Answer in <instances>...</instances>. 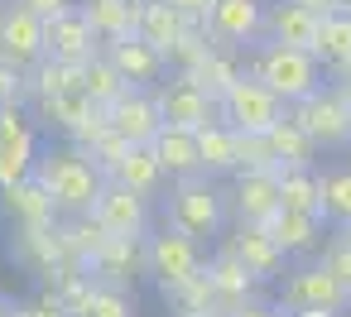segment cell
<instances>
[{
    "instance_id": "cell-49",
    "label": "cell",
    "mask_w": 351,
    "mask_h": 317,
    "mask_svg": "<svg viewBox=\"0 0 351 317\" xmlns=\"http://www.w3.org/2000/svg\"><path fill=\"white\" fill-rule=\"evenodd\" d=\"M289 317H341V312H322V307H308V312H289Z\"/></svg>"
},
{
    "instance_id": "cell-32",
    "label": "cell",
    "mask_w": 351,
    "mask_h": 317,
    "mask_svg": "<svg viewBox=\"0 0 351 317\" xmlns=\"http://www.w3.org/2000/svg\"><path fill=\"white\" fill-rule=\"evenodd\" d=\"M317 197H322V221L332 231L351 226V164L317 168Z\"/></svg>"
},
{
    "instance_id": "cell-46",
    "label": "cell",
    "mask_w": 351,
    "mask_h": 317,
    "mask_svg": "<svg viewBox=\"0 0 351 317\" xmlns=\"http://www.w3.org/2000/svg\"><path fill=\"white\" fill-rule=\"evenodd\" d=\"M236 317H289V312H284V307H279L274 298H255V303H245V307H241Z\"/></svg>"
},
{
    "instance_id": "cell-22",
    "label": "cell",
    "mask_w": 351,
    "mask_h": 317,
    "mask_svg": "<svg viewBox=\"0 0 351 317\" xmlns=\"http://www.w3.org/2000/svg\"><path fill=\"white\" fill-rule=\"evenodd\" d=\"M0 216H5L15 231H34V226H53V221H63V216L53 212L49 192H44L34 178H25V183H15V188L0 192Z\"/></svg>"
},
{
    "instance_id": "cell-3",
    "label": "cell",
    "mask_w": 351,
    "mask_h": 317,
    "mask_svg": "<svg viewBox=\"0 0 351 317\" xmlns=\"http://www.w3.org/2000/svg\"><path fill=\"white\" fill-rule=\"evenodd\" d=\"M245 73H250L255 82H265L284 106H298L303 97H313V92L327 87V73H322V63H317L308 49L269 44V39L245 53Z\"/></svg>"
},
{
    "instance_id": "cell-19",
    "label": "cell",
    "mask_w": 351,
    "mask_h": 317,
    "mask_svg": "<svg viewBox=\"0 0 351 317\" xmlns=\"http://www.w3.org/2000/svg\"><path fill=\"white\" fill-rule=\"evenodd\" d=\"M15 259L29 269V274H39V279H53L63 264H73V250H68V236H63V221H53V226H34V231H15ZM82 264V259H77Z\"/></svg>"
},
{
    "instance_id": "cell-18",
    "label": "cell",
    "mask_w": 351,
    "mask_h": 317,
    "mask_svg": "<svg viewBox=\"0 0 351 317\" xmlns=\"http://www.w3.org/2000/svg\"><path fill=\"white\" fill-rule=\"evenodd\" d=\"M226 207H231V221L265 226L279 212V168L274 173H231Z\"/></svg>"
},
{
    "instance_id": "cell-16",
    "label": "cell",
    "mask_w": 351,
    "mask_h": 317,
    "mask_svg": "<svg viewBox=\"0 0 351 317\" xmlns=\"http://www.w3.org/2000/svg\"><path fill=\"white\" fill-rule=\"evenodd\" d=\"M106 125H111V135H121L125 144H149V140L164 130V116H159L154 92L125 87V92L106 106Z\"/></svg>"
},
{
    "instance_id": "cell-6",
    "label": "cell",
    "mask_w": 351,
    "mask_h": 317,
    "mask_svg": "<svg viewBox=\"0 0 351 317\" xmlns=\"http://www.w3.org/2000/svg\"><path fill=\"white\" fill-rule=\"evenodd\" d=\"M217 116H221L231 130H241V135H269V130L289 116V106H284L265 82H255L250 73H241V77L221 92Z\"/></svg>"
},
{
    "instance_id": "cell-5",
    "label": "cell",
    "mask_w": 351,
    "mask_h": 317,
    "mask_svg": "<svg viewBox=\"0 0 351 317\" xmlns=\"http://www.w3.org/2000/svg\"><path fill=\"white\" fill-rule=\"evenodd\" d=\"M39 121L29 116L25 101H10V106H0V192L34 178L39 168Z\"/></svg>"
},
{
    "instance_id": "cell-17",
    "label": "cell",
    "mask_w": 351,
    "mask_h": 317,
    "mask_svg": "<svg viewBox=\"0 0 351 317\" xmlns=\"http://www.w3.org/2000/svg\"><path fill=\"white\" fill-rule=\"evenodd\" d=\"M97 53H101V39L92 34V25L82 20V10H68V15H58V20H44V58L82 68V63H92Z\"/></svg>"
},
{
    "instance_id": "cell-27",
    "label": "cell",
    "mask_w": 351,
    "mask_h": 317,
    "mask_svg": "<svg viewBox=\"0 0 351 317\" xmlns=\"http://www.w3.org/2000/svg\"><path fill=\"white\" fill-rule=\"evenodd\" d=\"M313 58L322 63V73H341L351 63V10H332L317 20V39H313Z\"/></svg>"
},
{
    "instance_id": "cell-7",
    "label": "cell",
    "mask_w": 351,
    "mask_h": 317,
    "mask_svg": "<svg viewBox=\"0 0 351 317\" xmlns=\"http://www.w3.org/2000/svg\"><path fill=\"white\" fill-rule=\"evenodd\" d=\"M274 303L284 312H308V307H322V312H341L351 307V293L317 264V259H303L298 269H289L279 283H274Z\"/></svg>"
},
{
    "instance_id": "cell-51",
    "label": "cell",
    "mask_w": 351,
    "mask_h": 317,
    "mask_svg": "<svg viewBox=\"0 0 351 317\" xmlns=\"http://www.w3.org/2000/svg\"><path fill=\"white\" fill-rule=\"evenodd\" d=\"M341 10H351V0H341Z\"/></svg>"
},
{
    "instance_id": "cell-9",
    "label": "cell",
    "mask_w": 351,
    "mask_h": 317,
    "mask_svg": "<svg viewBox=\"0 0 351 317\" xmlns=\"http://www.w3.org/2000/svg\"><path fill=\"white\" fill-rule=\"evenodd\" d=\"M265 10H269V0H212L202 29H207L212 49H231L245 58L255 44H265Z\"/></svg>"
},
{
    "instance_id": "cell-1",
    "label": "cell",
    "mask_w": 351,
    "mask_h": 317,
    "mask_svg": "<svg viewBox=\"0 0 351 317\" xmlns=\"http://www.w3.org/2000/svg\"><path fill=\"white\" fill-rule=\"evenodd\" d=\"M34 183L49 192L53 212L68 221V216H87V212L97 207V197H101V188H106V173L92 164L87 149H77V144L63 140V144H44V149H39Z\"/></svg>"
},
{
    "instance_id": "cell-26",
    "label": "cell",
    "mask_w": 351,
    "mask_h": 317,
    "mask_svg": "<svg viewBox=\"0 0 351 317\" xmlns=\"http://www.w3.org/2000/svg\"><path fill=\"white\" fill-rule=\"evenodd\" d=\"M106 183H121V188H130V192H140V197H159V192L169 188V178H164V168L154 164L149 144H130L125 159L111 168Z\"/></svg>"
},
{
    "instance_id": "cell-28",
    "label": "cell",
    "mask_w": 351,
    "mask_h": 317,
    "mask_svg": "<svg viewBox=\"0 0 351 317\" xmlns=\"http://www.w3.org/2000/svg\"><path fill=\"white\" fill-rule=\"evenodd\" d=\"M241 73H245V58H241V53H231V49H207L183 77H188L193 87H202L212 101H221V92H226Z\"/></svg>"
},
{
    "instance_id": "cell-13",
    "label": "cell",
    "mask_w": 351,
    "mask_h": 317,
    "mask_svg": "<svg viewBox=\"0 0 351 317\" xmlns=\"http://www.w3.org/2000/svg\"><path fill=\"white\" fill-rule=\"evenodd\" d=\"M154 101H159L164 125H178V130H202V125L221 121V116H217V101H212L202 87H193L183 73H169V77L154 87Z\"/></svg>"
},
{
    "instance_id": "cell-25",
    "label": "cell",
    "mask_w": 351,
    "mask_h": 317,
    "mask_svg": "<svg viewBox=\"0 0 351 317\" xmlns=\"http://www.w3.org/2000/svg\"><path fill=\"white\" fill-rule=\"evenodd\" d=\"M317 20H322V15L293 5V0H269V10H265V39H269V44H293V49H308V53H313Z\"/></svg>"
},
{
    "instance_id": "cell-54",
    "label": "cell",
    "mask_w": 351,
    "mask_h": 317,
    "mask_svg": "<svg viewBox=\"0 0 351 317\" xmlns=\"http://www.w3.org/2000/svg\"><path fill=\"white\" fill-rule=\"evenodd\" d=\"M346 164H351V149H346Z\"/></svg>"
},
{
    "instance_id": "cell-12",
    "label": "cell",
    "mask_w": 351,
    "mask_h": 317,
    "mask_svg": "<svg viewBox=\"0 0 351 317\" xmlns=\"http://www.w3.org/2000/svg\"><path fill=\"white\" fill-rule=\"evenodd\" d=\"M207 279L217 283V317H236L245 303L269 298V283H260L226 245H217V250L207 255Z\"/></svg>"
},
{
    "instance_id": "cell-35",
    "label": "cell",
    "mask_w": 351,
    "mask_h": 317,
    "mask_svg": "<svg viewBox=\"0 0 351 317\" xmlns=\"http://www.w3.org/2000/svg\"><path fill=\"white\" fill-rule=\"evenodd\" d=\"M169 303H173V312H183V317H217V283H212L207 269H202V274L188 279Z\"/></svg>"
},
{
    "instance_id": "cell-29",
    "label": "cell",
    "mask_w": 351,
    "mask_h": 317,
    "mask_svg": "<svg viewBox=\"0 0 351 317\" xmlns=\"http://www.w3.org/2000/svg\"><path fill=\"white\" fill-rule=\"evenodd\" d=\"M265 140H269V149H274V164H279V168H317V164H322V149L308 140V130H303L293 116H284Z\"/></svg>"
},
{
    "instance_id": "cell-15",
    "label": "cell",
    "mask_w": 351,
    "mask_h": 317,
    "mask_svg": "<svg viewBox=\"0 0 351 317\" xmlns=\"http://www.w3.org/2000/svg\"><path fill=\"white\" fill-rule=\"evenodd\" d=\"M101 53H106V63L121 73L125 87L154 92V87L169 77V58H164L159 49H149L140 34H125V39H116V44H101Z\"/></svg>"
},
{
    "instance_id": "cell-33",
    "label": "cell",
    "mask_w": 351,
    "mask_h": 317,
    "mask_svg": "<svg viewBox=\"0 0 351 317\" xmlns=\"http://www.w3.org/2000/svg\"><path fill=\"white\" fill-rule=\"evenodd\" d=\"M279 207H284V212H308V216H322L317 168H279Z\"/></svg>"
},
{
    "instance_id": "cell-42",
    "label": "cell",
    "mask_w": 351,
    "mask_h": 317,
    "mask_svg": "<svg viewBox=\"0 0 351 317\" xmlns=\"http://www.w3.org/2000/svg\"><path fill=\"white\" fill-rule=\"evenodd\" d=\"M15 317H68V312H63V303H58L49 288H39L29 303H20V307H15Z\"/></svg>"
},
{
    "instance_id": "cell-4",
    "label": "cell",
    "mask_w": 351,
    "mask_h": 317,
    "mask_svg": "<svg viewBox=\"0 0 351 317\" xmlns=\"http://www.w3.org/2000/svg\"><path fill=\"white\" fill-rule=\"evenodd\" d=\"M207 269V250L193 240V236H178L173 226H154L149 236H145V274L154 279V288L164 293V298H173L188 279H197Z\"/></svg>"
},
{
    "instance_id": "cell-21",
    "label": "cell",
    "mask_w": 351,
    "mask_h": 317,
    "mask_svg": "<svg viewBox=\"0 0 351 317\" xmlns=\"http://www.w3.org/2000/svg\"><path fill=\"white\" fill-rule=\"evenodd\" d=\"M265 231H269V240H274L289 259H313V255L322 250V240H327V221H322V216L284 212V207L265 221Z\"/></svg>"
},
{
    "instance_id": "cell-24",
    "label": "cell",
    "mask_w": 351,
    "mask_h": 317,
    "mask_svg": "<svg viewBox=\"0 0 351 317\" xmlns=\"http://www.w3.org/2000/svg\"><path fill=\"white\" fill-rule=\"evenodd\" d=\"M77 10H82V20L92 25V34L101 44H116V39L140 29L145 0H77Z\"/></svg>"
},
{
    "instance_id": "cell-2",
    "label": "cell",
    "mask_w": 351,
    "mask_h": 317,
    "mask_svg": "<svg viewBox=\"0 0 351 317\" xmlns=\"http://www.w3.org/2000/svg\"><path fill=\"white\" fill-rule=\"evenodd\" d=\"M164 226H173L178 236H193L197 245H212L226 236L231 226V207H226V188L207 173L197 178H178L169 183V197H164V212H159Z\"/></svg>"
},
{
    "instance_id": "cell-48",
    "label": "cell",
    "mask_w": 351,
    "mask_h": 317,
    "mask_svg": "<svg viewBox=\"0 0 351 317\" xmlns=\"http://www.w3.org/2000/svg\"><path fill=\"white\" fill-rule=\"evenodd\" d=\"M0 317H15V303H10V293L0 288Z\"/></svg>"
},
{
    "instance_id": "cell-50",
    "label": "cell",
    "mask_w": 351,
    "mask_h": 317,
    "mask_svg": "<svg viewBox=\"0 0 351 317\" xmlns=\"http://www.w3.org/2000/svg\"><path fill=\"white\" fill-rule=\"evenodd\" d=\"M341 236H346V240H351V226H341Z\"/></svg>"
},
{
    "instance_id": "cell-40",
    "label": "cell",
    "mask_w": 351,
    "mask_h": 317,
    "mask_svg": "<svg viewBox=\"0 0 351 317\" xmlns=\"http://www.w3.org/2000/svg\"><path fill=\"white\" fill-rule=\"evenodd\" d=\"M207 49H212L207 29H202V25H193V29H188V34L173 44V53H169V73H188V68H193V63H197Z\"/></svg>"
},
{
    "instance_id": "cell-23",
    "label": "cell",
    "mask_w": 351,
    "mask_h": 317,
    "mask_svg": "<svg viewBox=\"0 0 351 317\" xmlns=\"http://www.w3.org/2000/svg\"><path fill=\"white\" fill-rule=\"evenodd\" d=\"M149 154H154V164L164 168L169 183H178V178H197V173H202V164H197V130L164 125V130L149 140Z\"/></svg>"
},
{
    "instance_id": "cell-31",
    "label": "cell",
    "mask_w": 351,
    "mask_h": 317,
    "mask_svg": "<svg viewBox=\"0 0 351 317\" xmlns=\"http://www.w3.org/2000/svg\"><path fill=\"white\" fill-rule=\"evenodd\" d=\"M188 29H193V25H188L173 5H164V0H145V10H140V29H135V34H140L149 49H159V53L169 58V53H173V44H178Z\"/></svg>"
},
{
    "instance_id": "cell-43",
    "label": "cell",
    "mask_w": 351,
    "mask_h": 317,
    "mask_svg": "<svg viewBox=\"0 0 351 317\" xmlns=\"http://www.w3.org/2000/svg\"><path fill=\"white\" fill-rule=\"evenodd\" d=\"M15 5H25V10L39 15V20H58V15L77 10V0H15Z\"/></svg>"
},
{
    "instance_id": "cell-52",
    "label": "cell",
    "mask_w": 351,
    "mask_h": 317,
    "mask_svg": "<svg viewBox=\"0 0 351 317\" xmlns=\"http://www.w3.org/2000/svg\"><path fill=\"white\" fill-rule=\"evenodd\" d=\"M341 92H346V87H341ZM346 101H351V92H346Z\"/></svg>"
},
{
    "instance_id": "cell-47",
    "label": "cell",
    "mask_w": 351,
    "mask_h": 317,
    "mask_svg": "<svg viewBox=\"0 0 351 317\" xmlns=\"http://www.w3.org/2000/svg\"><path fill=\"white\" fill-rule=\"evenodd\" d=\"M293 5H303L313 15H332V10H341V0H293Z\"/></svg>"
},
{
    "instance_id": "cell-55",
    "label": "cell",
    "mask_w": 351,
    "mask_h": 317,
    "mask_svg": "<svg viewBox=\"0 0 351 317\" xmlns=\"http://www.w3.org/2000/svg\"><path fill=\"white\" fill-rule=\"evenodd\" d=\"M346 317H351V307H346Z\"/></svg>"
},
{
    "instance_id": "cell-45",
    "label": "cell",
    "mask_w": 351,
    "mask_h": 317,
    "mask_svg": "<svg viewBox=\"0 0 351 317\" xmlns=\"http://www.w3.org/2000/svg\"><path fill=\"white\" fill-rule=\"evenodd\" d=\"M164 5H173L188 25H202V20H207V10H212V0H164Z\"/></svg>"
},
{
    "instance_id": "cell-41",
    "label": "cell",
    "mask_w": 351,
    "mask_h": 317,
    "mask_svg": "<svg viewBox=\"0 0 351 317\" xmlns=\"http://www.w3.org/2000/svg\"><path fill=\"white\" fill-rule=\"evenodd\" d=\"M125 149H130V144H125L121 135H111V130H106V135H101V140H97V144H92L87 154H92V164H97V168H101V173L111 178V168H116V164L125 159Z\"/></svg>"
},
{
    "instance_id": "cell-30",
    "label": "cell",
    "mask_w": 351,
    "mask_h": 317,
    "mask_svg": "<svg viewBox=\"0 0 351 317\" xmlns=\"http://www.w3.org/2000/svg\"><path fill=\"white\" fill-rule=\"evenodd\" d=\"M197 164H202V173L217 178V183L236 173V130H231L226 121H212V125L197 130Z\"/></svg>"
},
{
    "instance_id": "cell-20",
    "label": "cell",
    "mask_w": 351,
    "mask_h": 317,
    "mask_svg": "<svg viewBox=\"0 0 351 317\" xmlns=\"http://www.w3.org/2000/svg\"><path fill=\"white\" fill-rule=\"evenodd\" d=\"M87 274L106 288H130L145 274V240L135 236H106V245L87 259Z\"/></svg>"
},
{
    "instance_id": "cell-34",
    "label": "cell",
    "mask_w": 351,
    "mask_h": 317,
    "mask_svg": "<svg viewBox=\"0 0 351 317\" xmlns=\"http://www.w3.org/2000/svg\"><path fill=\"white\" fill-rule=\"evenodd\" d=\"M121 92H125V82H121V73L106 63V53H97L92 63H82V97H87L92 106H101V111H106Z\"/></svg>"
},
{
    "instance_id": "cell-39",
    "label": "cell",
    "mask_w": 351,
    "mask_h": 317,
    "mask_svg": "<svg viewBox=\"0 0 351 317\" xmlns=\"http://www.w3.org/2000/svg\"><path fill=\"white\" fill-rule=\"evenodd\" d=\"M82 317H140V312H135L130 288H106V283H97V293H92V303H87Z\"/></svg>"
},
{
    "instance_id": "cell-11",
    "label": "cell",
    "mask_w": 351,
    "mask_h": 317,
    "mask_svg": "<svg viewBox=\"0 0 351 317\" xmlns=\"http://www.w3.org/2000/svg\"><path fill=\"white\" fill-rule=\"evenodd\" d=\"M221 245L260 279V283H279L284 274H289V255L269 240V231L265 226H250V221H231L226 226V236H221Z\"/></svg>"
},
{
    "instance_id": "cell-10",
    "label": "cell",
    "mask_w": 351,
    "mask_h": 317,
    "mask_svg": "<svg viewBox=\"0 0 351 317\" xmlns=\"http://www.w3.org/2000/svg\"><path fill=\"white\" fill-rule=\"evenodd\" d=\"M0 63L29 77L44 63V20L15 0H0Z\"/></svg>"
},
{
    "instance_id": "cell-44",
    "label": "cell",
    "mask_w": 351,
    "mask_h": 317,
    "mask_svg": "<svg viewBox=\"0 0 351 317\" xmlns=\"http://www.w3.org/2000/svg\"><path fill=\"white\" fill-rule=\"evenodd\" d=\"M10 101H25V77L0 63V106H10Z\"/></svg>"
},
{
    "instance_id": "cell-38",
    "label": "cell",
    "mask_w": 351,
    "mask_h": 317,
    "mask_svg": "<svg viewBox=\"0 0 351 317\" xmlns=\"http://www.w3.org/2000/svg\"><path fill=\"white\" fill-rule=\"evenodd\" d=\"M317 264L351 293V240H346L341 231H327V240H322V250H317Z\"/></svg>"
},
{
    "instance_id": "cell-8",
    "label": "cell",
    "mask_w": 351,
    "mask_h": 317,
    "mask_svg": "<svg viewBox=\"0 0 351 317\" xmlns=\"http://www.w3.org/2000/svg\"><path fill=\"white\" fill-rule=\"evenodd\" d=\"M289 116L308 130V140L317 149H351V101L337 82H327L322 92L303 97L298 106H289Z\"/></svg>"
},
{
    "instance_id": "cell-53",
    "label": "cell",
    "mask_w": 351,
    "mask_h": 317,
    "mask_svg": "<svg viewBox=\"0 0 351 317\" xmlns=\"http://www.w3.org/2000/svg\"><path fill=\"white\" fill-rule=\"evenodd\" d=\"M169 317H183V312H169Z\"/></svg>"
},
{
    "instance_id": "cell-37",
    "label": "cell",
    "mask_w": 351,
    "mask_h": 317,
    "mask_svg": "<svg viewBox=\"0 0 351 317\" xmlns=\"http://www.w3.org/2000/svg\"><path fill=\"white\" fill-rule=\"evenodd\" d=\"M274 149L265 135H241L236 130V173H274Z\"/></svg>"
},
{
    "instance_id": "cell-14",
    "label": "cell",
    "mask_w": 351,
    "mask_h": 317,
    "mask_svg": "<svg viewBox=\"0 0 351 317\" xmlns=\"http://www.w3.org/2000/svg\"><path fill=\"white\" fill-rule=\"evenodd\" d=\"M92 216L106 226V236H135V240H145L154 231V197H140V192H130L121 183H106L101 197H97V207H92Z\"/></svg>"
},
{
    "instance_id": "cell-36",
    "label": "cell",
    "mask_w": 351,
    "mask_h": 317,
    "mask_svg": "<svg viewBox=\"0 0 351 317\" xmlns=\"http://www.w3.org/2000/svg\"><path fill=\"white\" fill-rule=\"evenodd\" d=\"M63 236H68L73 259H82V264H87V259L106 245V226H101L92 212H87V216H68V221H63Z\"/></svg>"
}]
</instances>
